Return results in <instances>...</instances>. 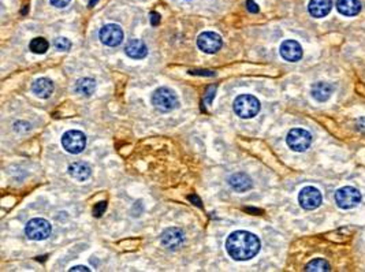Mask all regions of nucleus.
<instances>
[{
	"label": "nucleus",
	"instance_id": "f257e3e1",
	"mask_svg": "<svg viewBox=\"0 0 365 272\" xmlns=\"http://www.w3.org/2000/svg\"><path fill=\"white\" fill-rule=\"evenodd\" d=\"M260 240L253 232L238 230L231 232L226 241V250L235 261H248L260 252Z\"/></svg>",
	"mask_w": 365,
	"mask_h": 272
},
{
	"label": "nucleus",
	"instance_id": "f03ea898",
	"mask_svg": "<svg viewBox=\"0 0 365 272\" xmlns=\"http://www.w3.org/2000/svg\"><path fill=\"white\" fill-rule=\"evenodd\" d=\"M235 114L242 119H250L258 114L260 111V101L252 95H241L234 100Z\"/></svg>",
	"mask_w": 365,
	"mask_h": 272
},
{
	"label": "nucleus",
	"instance_id": "7ed1b4c3",
	"mask_svg": "<svg viewBox=\"0 0 365 272\" xmlns=\"http://www.w3.org/2000/svg\"><path fill=\"white\" fill-rule=\"evenodd\" d=\"M152 104L162 112L172 111L179 105L178 96L170 88H159L152 95Z\"/></svg>",
	"mask_w": 365,
	"mask_h": 272
},
{
	"label": "nucleus",
	"instance_id": "20e7f679",
	"mask_svg": "<svg viewBox=\"0 0 365 272\" xmlns=\"http://www.w3.org/2000/svg\"><path fill=\"white\" fill-rule=\"evenodd\" d=\"M286 142L294 152H305L312 144V136L305 129H291L286 137Z\"/></svg>",
	"mask_w": 365,
	"mask_h": 272
},
{
	"label": "nucleus",
	"instance_id": "39448f33",
	"mask_svg": "<svg viewBox=\"0 0 365 272\" xmlns=\"http://www.w3.org/2000/svg\"><path fill=\"white\" fill-rule=\"evenodd\" d=\"M52 227L49 222L43 217H34V219L29 220L26 227H25V232L28 235L29 240L32 241H44L47 240L48 237L51 235Z\"/></svg>",
	"mask_w": 365,
	"mask_h": 272
},
{
	"label": "nucleus",
	"instance_id": "423d86ee",
	"mask_svg": "<svg viewBox=\"0 0 365 272\" xmlns=\"http://www.w3.org/2000/svg\"><path fill=\"white\" fill-rule=\"evenodd\" d=\"M361 201V193L353 186H345L335 193V203L339 208L352 209L356 208Z\"/></svg>",
	"mask_w": 365,
	"mask_h": 272
},
{
	"label": "nucleus",
	"instance_id": "0eeeda50",
	"mask_svg": "<svg viewBox=\"0 0 365 272\" xmlns=\"http://www.w3.org/2000/svg\"><path fill=\"white\" fill-rule=\"evenodd\" d=\"M63 148L72 155H78L86 147V137L80 130H68L62 137Z\"/></svg>",
	"mask_w": 365,
	"mask_h": 272
},
{
	"label": "nucleus",
	"instance_id": "6e6552de",
	"mask_svg": "<svg viewBox=\"0 0 365 272\" xmlns=\"http://www.w3.org/2000/svg\"><path fill=\"white\" fill-rule=\"evenodd\" d=\"M323 201V196L320 190L315 186H306L298 194V203L306 211H312L320 207Z\"/></svg>",
	"mask_w": 365,
	"mask_h": 272
},
{
	"label": "nucleus",
	"instance_id": "1a4fd4ad",
	"mask_svg": "<svg viewBox=\"0 0 365 272\" xmlns=\"http://www.w3.org/2000/svg\"><path fill=\"white\" fill-rule=\"evenodd\" d=\"M100 41L107 47H118L123 41V30L119 25L108 24L100 29Z\"/></svg>",
	"mask_w": 365,
	"mask_h": 272
},
{
	"label": "nucleus",
	"instance_id": "9d476101",
	"mask_svg": "<svg viewBox=\"0 0 365 272\" xmlns=\"http://www.w3.org/2000/svg\"><path fill=\"white\" fill-rule=\"evenodd\" d=\"M223 40L218 33L203 32L197 37V47L205 53H216L222 48Z\"/></svg>",
	"mask_w": 365,
	"mask_h": 272
},
{
	"label": "nucleus",
	"instance_id": "9b49d317",
	"mask_svg": "<svg viewBox=\"0 0 365 272\" xmlns=\"http://www.w3.org/2000/svg\"><path fill=\"white\" fill-rule=\"evenodd\" d=\"M160 241H162L163 246H166V248L170 249V250H175V249L181 248L183 242H185V234H183L181 228H166V230L163 231L162 237H160Z\"/></svg>",
	"mask_w": 365,
	"mask_h": 272
},
{
	"label": "nucleus",
	"instance_id": "f8f14e48",
	"mask_svg": "<svg viewBox=\"0 0 365 272\" xmlns=\"http://www.w3.org/2000/svg\"><path fill=\"white\" fill-rule=\"evenodd\" d=\"M281 56L287 62H298L302 58V47L296 40H286L281 45Z\"/></svg>",
	"mask_w": 365,
	"mask_h": 272
},
{
	"label": "nucleus",
	"instance_id": "ddd939ff",
	"mask_svg": "<svg viewBox=\"0 0 365 272\" xmlns=\"http://www.w3.org/2000/svg\"><path fill=\"white\" fill-rule=\"evenodd\" d=\"M229 185L234 189L235 192L244 193L252 189L253 182H252V178L245 172H235L229 178Z\"/></svg>",
	"mask_w": 365,
	"mask_h": 272
},
{
	"label": "nucleus",
	"instance_id": "4468645a",
	"mask_svg": "<svg viewBox=\"0 0 365 272\" xmlns=\"http://www.w3.org/2000/svg\"><path fill=\"white\" fill-rule=\"evenodd\" d=\"M333 0H310L308 11L314 18H324L331 12Z\"/></svg>",
	"mask_w": 365,
	"mask_h": 272
},
{
	"label": "nucleus",
	"instance_id": "2eb2a0df",
	"mask_svg": "<svg viewBox=\"0 0 365 272\" xmlns=\"http://www.w3.org/2000/svg\"><path fill=\"white\" fill-rule=\"evenodd\" d=\"M68 174H70L73 179L78 180V182H83V180H88L91 178L92 168L85 161H76V163L70 164Z\"/></svg>",
	"mask_w": 365,
	"mask_h": 272
},
{
	"label": "nucleus",
	"instance_id": "dca6fc26",
	"mask_svg": "<svg viewBox=\"0 0 365 272\" xmlns=\"http://www.w3.org/2000/svg\"><path fill=\"white\" fill-rule=\"evenodd\" d=\"M125 53L131 59H144L148 55V48L145 43H143L141 40H130L125 47Z\"/></svg>",
	"mask_w": 365,
	"mask_h": 272
},
{
	"label": "nucleus",
	"instance_id": "f3484780",
	"mask_svg": "<svg viewBox=\"0 0 365 272\" xmlns=\"http://www.w3.org/2000/svg\"><path fill=\"white\" fill-rule=\"evenodd\" d=\"M338 11L345 16H356L361 11V2L360 0H338Z\"/></svg>",
	"mask_w": 365,
	"mask_h": 272
},
{
	"label": "nucleus",
	"instance_id": "a211bd4d",
	"mask_svg": "<svg viewBox=\"0 0 365 272\" xmlns=\"http://www.w3.org/2000/svg\"><path fill=\"white\" fill-rule=\"evenodd\" d=\"M32 90L37 97L48 99L52 95V92H54V84L48 78H39V80L33 82Z\"/></svg>",
	"mask_w": 365,
	"mask_h": 272
},
{
	"label": "nucleus",
	"instance_id": "6ab92c4d",
	"mask_svg": "<svg viewBox=\"0 0 365 272\" xmlns=\"http://www.w3.org/2000/svg\"><path fill=\"white\" fill-rule=\"evenodd\" d=\"M333 92L334 88L329 84H327V82H318L310 89V95L319 103H324V101L328 100Z\"/></svg>",
	"mask_w": 365,
	"mask_h": 272
},
{
	"label": "nucleus",
	"instance_id": "aec40b11",
	"mask_svg": "<svg viewBox=\"0 0 365 272\" xmlns=\"http://www.w3.org/2000/svg\"><path fill=\"white\" fill-rule=\"evenodd\" d=\"M74 89L77 93H80L82 96H92L96 90V81L93 78H81L77 81Z\"/></svg>",
	"mask_w": 365,
	"mask_h": 272
},
{
	"label": "nucleus",
	"instance_id": "412c9836",
	"mask_svg": "<svg viewBox=\"0 0 365 272\" xmlns=\"http://www.w3.org/2000/svg\"><path fill=\"white\" fill-rule=\"evenodd\" d=\"M48 47H49V43H48L45 39H43V37H36V39H33V40L30 41V44H29L30 51L34 53H39V55L47 52Z\"/></svg>",
	"mask_w": 365,
	"mask_h": 272
},
{
	"label": "nucleus",
	"instance_id": "4be33fe9",
	"mask_svg": "<svg viewBox=\"0 0 365 272\" xmlns=\"http://www.w3.org/2000/svg\"><path fill=\"white\" fill-rule=\"evenodd\" d=\"M305 269L306 271H329V264L323 259H315L306 264Z\"/></svg>",
	"mask_w": 365,
	"mask_h": 272
},
{
	"label": "nucleus",
	"instance_id": "5701e85b",
	"mask_svg": "<svg viewBox=\"0 0 365 272\" xmlns=\"http://www.w3.org/2000/svg\"><path fill=\"white\" fill-rule=\"evenodd\" d=\"M54 45H55V48L58 49V51H60V52H67V51H70V48H72V41L66 39V37H58V39H55V41H54Z\"/></svg>",
	"mask_w": 365,
	"mask_h": 272
},
{
	"label": "nucleus",
	"instance_id": "b1692460",
	"mask_svg": "<svg viewBox=\"0 0 365 272\" xmlns=\"http://www.w3.org/2000/svg\"><path fill=\"white\" fill-rule=\"evenodd\" d=\"M106 209H107V203H106V201H100L99 204H96L95 208H93V215H95L96 217L101 216V215L106 212Z\"/></svg>",
	"mask_w": 365,
	"mask_h": 272
},
{
	"label": "nucleus",
	"instance_id": "393cba45",
	"mask_svg": "<svg viewBox=\"0 0 365 272\" xmlns=\"http://www.w3.org/2000/svg\"><path fill=\"white\" fill-rule=\"evenodd\" d=\"M215 92H216V86H215V85H212V86L208 88L205 95V104H211V103H212V99L215 97Z\"/></svg>",
	"mask_w": 365,
	"mask_h": 272
},
{
	"label": "nucleus",
	"instance_id": "a878e982",
	"mask_svg": "<svg viewBox=\"0 0 365 272\" xmlns=\"http://www.w3.org/2000/svg\"><path fill=\"white\" fill-rule=\"evenodd\" d=\"M246 8H248V11L253 12V14L258 12V6L254 3L253 0H246Z\"/></svg>",
	"mask_w": 365,
	"mask_h": 272
},
{
	"label": "nucleus",
	"instance_id": "bb28decb",
	"mask_svg": "<svg viewBox=\"0 0 365 272\" xmlns=\"http://www.w3.org/2000/svg\"><path fill=\"white\" fill-rule=\"evenodd\" d=\"M49 2H51L52 6H55V7L63 8L66 7V6H68V3H70L72 0H49Z\"/></svg>",
	"mask_w": 365,
	"mask_h": 272
},
{
	"label": "nucleus",
	"instance_id": "cd10ccee",
	"mask_svg": "<svg viewBox=\"0 0 365 272\" xmlns=\"http://www.w3.org/2000/svg\"><path fill=\"white\" fill-rule=\"evenodd\" d=\"M190 74H197V76H215V72L208 71V70H192Z\"/></svg>",
	"mask_w": 365,
	"mask_h": 272
},
{
	"label": "nucleus",
	"instance_id": "c85d7f7f",
	"mask_svg": "<svg viewBox=\"0 0 365 272\" xmlns=\"http://www.w3.org/2000/svg\"><path fill=\"white\" fill-rule=\"evenodd\" d=\"M151 24L153 26H158L160 24V15L158 12H152L151 14Z\"/></svg>",
	"mask_w": 365,
	"mask_h": 272
},
{
	"label": "nucleus",
	"instance_id": "c756f323",
	"mask_svg": "<svg viewBox=\"0 0 365 272\" xmlns=\"http://www.w3.org/2000/svg\"><path fill=\"white\" fill-rule=\"evenodd\" d=\"M187 198H189V201H192L193 204L197 205V207H200V208L203 207V204H201V200H200L197 196H195V194H190V196L187 197Z\"/></svg>",
	"mask_w": 365,
	"mask_h": 272
},
{
	"label": "nucleus",
	"instance_id": "7c9ffc66",
	"mask_svg": "<svg viewBox=\"0 0 365 272\" xmlns=\"http://www.w3.org/2000/svg\"><path fill=\"white\" fill-rule=\"evenodd\" d=\"M357 129L361 133H365V116L364 118H360V119L357 120Z\"/></svg>",
	"mask_w": 365,
	"mask_h": 272
},
{
	"label": "nucleus",
	"instance_id": "2f4dec72",
	"mask_svg": "<svg viewBox=\"0 0 365 272\" xmlns=\"http://www.w3.org/2000/svg\"><path fill=\"white\" fill-rule=\"evenodd\" d=\"M74 271H91V269L88 268V267H85V265H76V267H73V268H70V272H74Z\"/></svg>",
	"mask_w": 365,
	"mask_h": 272
},
{
	"label": "nucleus",
	"instance_id": "473e14b6",
	"mask_svg": "<svg viewBox=\"0 0 365 272\" xmlns=\"http://www.w3.org/2000/svg\"><path fill=\"white\" fill-rule=\"evenodd\" d=\"M97 2H99V0H89V7H95Z\"/></svg>",
	"mask_w": 365,
	"mask_h": 272
}]
</instances>
